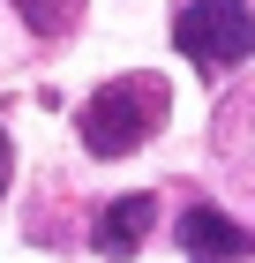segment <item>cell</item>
Returning <instances> with one entry per match:
<instances>
[{
    "mask_svg": "<svg viewBox=\"0 0 255 263\" xmlns=\"http://www.w3.org/2000/svg\"><path fill=\"white\" fill-rule=\"evenodd\" d=\"M83 143H90V158H128L135 143H150L165 128V83L158 76H113L105 90H90L75 113Z\"/></svg>",
    "mask_w": 255,
    "mask_h": 263,
    "instance_id": "cell-1",
    "label": "cell"
},
{
    "mask_svg": "<svg viewBox=\"0 0 255 263\" xmlns=\"http://www.w3.org/2000/svg\"><path fill=\"white\" fill-rule=\"evenodd\" d=\"M150 218H158L150 196H120V203H105V218H98V256H135L143 233H150Z\"/></svg>",
    "mask_w": 255,
    "mask_h": 263,
    "instance_id": "cell-4",
    "label": "cell"
},
{
    "mask_svg": "<svg viewBox=\"0 0 255 263\" xmlns=\"http://www.w3.org/2000/svg\"><path fill=\"white\" fill-rule=\"evenodd\" d=\"M15 8H23V23H30L38 38H60V30L83 15V0H15Z\"/></svg>",
    "mask_w": 255,
    "mask_h": 263,
    "instance_id": "cell-5",
    "label": "cell"
},
{
    "mask_svg": "<svg viewBox=\"0 0 255 263\" xmlns=\"http://www.w3.org/2000/svg\"><path fill=\"white\" fill-rule=\"evenodd\" d=\"M173 45H180V61H195V68H240L255 53V15H248V0H188L173 15Z\"/></svg>",
    "mask_w": 255,
    "mask_h": 263,
    "instance_id": "cell-2",
    "label": "cell"
},
{
    "mask_svg": "<svg viewBox=\"0 0 255 263\" xmlns=\"http://www.w3.org/2000/svg\"><path fill=\"white\" fill-rule=\"evenodd\" d=\"M0 196H8V128H0Z\"/></svg>",
    "mask_w": 255,
    "mask_h": 263,
    "instance_id": "cell-6",
    "label": "cell"
},
{
    "mask_svg": "<svg viewBox=\"0 0 255 263\" xmlns=\"http://www.w3.org/2000/svg\"><path fill=\"white\" fill-rule=\"evenodd\" d=\"M180 248H188L195 263H240V256H255V233L233 226L225 211H210V203H188V218H180Z\"/></svg>",
    "mask_w": 255,
    "mask_h": 263,
    "instance_id": "cell-3",
    "label": "cell"
}]
</instances>
